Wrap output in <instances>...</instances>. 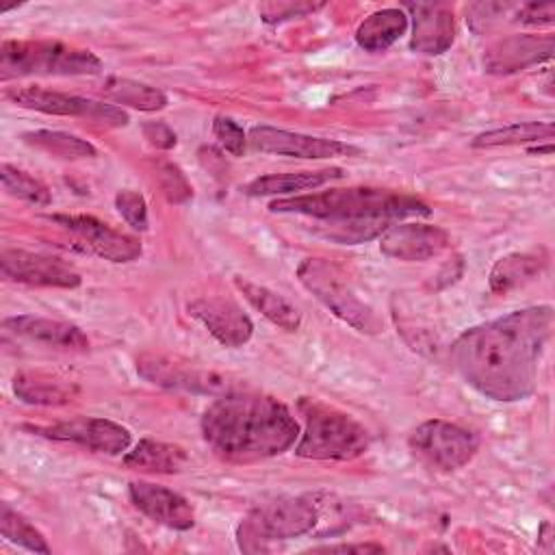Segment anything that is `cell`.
Segmentation results:
<instances>
[{
    "label": "cell",
    "instance_id": "6da1fadb",
    "mask_svg": "<svg viewBox=\"0 0 555 555\" xmlns=\"http://www.w3.org/2000/svg\"><path fill=\"white\" fill-rule=\"evenodd\" d=\"M553 325L555 312L548 304L473 325L451 343V366L492 401H522L538 386V369Z\"/></svg>",
    "mask_w": 555,
    "mask_h": 555
},
{
    "label": "cell",
    "instance_id": "7a4b0ae2",
    "mask_svg": "<svg viewBox=\"0 0 555 555\" xmlns=\"http://www.w3.org/2000/svg\"><path fill=\"white\" fill-rule=\"evenodd\" d=\"M202 436L217 457L249 464L288 451L299 438V423L275 397L238 388L206 408Z\"/></svg>",
    "mask_w": 555,
    "mask_h": 555
},
{
    "label": "cell",
    "instance_id": "3957f363",
    "mask_svg": "<svg viewBox=\"0 0 555 555\" xmlns=\"http://www.w3.org/2000/svg\"><path fill=\"white\" fill-rule=\"evenodd\" d=\"M269 210L304 215L314 221L382 219L388 223H395L408 217L431 215V208L418 197L388 191V189H373V186L327 189L319 193L280 197L269 204Z\"/></svg>",
    "mask_w": 555,
    "mask_h": 555
},
{
    "label": "cell",
    "instance_id": "277c9868",
    "mask_svg": "<svg viewBox=\"0 0 555 555\" xmlns=\"http://www.w3.org/2000/svg\"><path fill=\"white\" fill-rule=\"evenodd\" d=\"M297 410L304 418V431L295 447L299 457L349 462L366 453L369 431L347 412L312 397H301Z\"/></svg>",
    "mask_w": 555,
    "mask_h": 555
},
{
    "label": "cell",
    "instance_id": "5b68a950",
    "mask_svg": "<svg viewBox=\"0 0 555 555\" xmlns=\"http://www.w3.org/2000/svg\"><path fill=\"white\" fill-rule=\"evenodd\" d=\"M102 61L91 50L52 39H7L0 46V80L24 76H93Z\"/></svg>",
    "mask_w": 555,
    "mask_h": 555
},
{
    "label": "cell",
    "instance_id": "8992f818",
    "mask_svg": "<svg viewBox=\"0 0 555 555\" xmlns=\"http://www.w3.org/2000/svg\"><path fill=\"white\" fill-rule=\"evenodd\" d=\"M319 520V505L310 496H278L254 505L236 529L238 548L245 553L267 551L271 542L310 533Z\"/></svg>",
    "mask_w": 555,
    "mask_h": 555
},
{
    "label": "cell",
    "instance_id": "52a82bcc",
    "mask_svg": "<svg viewBox=\"0 0 555 555\" xmlns=\"http://www.w3.org/2000/svg\"><path fill=\"white\" fill-rule=\"evenodd\" d=\"M297 280L301 286L312 293L334 317L351 325L353 330L377 336L384 330L382 319L375 314V310L364 304L358 293L351 288L343 271L323 260V258H306L297 267Z\"/></svg>",
    "mask_w": 555,
    "mask_h": 555
},
{
    "label": "cell",
    "instance_id": "ba28073f",
    "mask_svg": "<svg viewBox=\"0 0 555 555\" xmlns=\"http://www.w3.org/2000/svg\"><path fill=\"white\" fill-rule=\"evenodd\" d=\"M412 455L431 470L451 473L466 466L479 451V436L457 423L431 418L408 438Z\"/></svg>",
    "mask_w": 555,
    "mask_h": 555
},
{
    "label": "cell",
    "instance_id": "9c48e42d",
    "mask_svg": "<svg viewBox=\"0 0 555 555\" xmlns=\"http://www.w3.org/2000/svg\"><path fill=\"white\" fill-rule=\"evenodd\" d=\"M4 95L20 108L46 113V115H59V117H82L93 124H102L108 128H121L128 124V113L108 102H98L82 95H69L63 91L43 89L37 85L26 87H9Z\"/></svg>",
    "mask_w": 555,
    "mask_h": 555
},
{
    "label": "cell",
    "instance_id": "30bf717a",
    "mask_svg": "<svg viewBox=\"0 0 555 555\" xmlns=\"http://www.w3.org/2000/svg\"><path fill=\"white\" fill-rule=\"evenodd\" d=\"M137 373L147 379L150 384L169 388V390H184L195 395H210L221 397L228 392H234L243 388L238 379L195 366L191 362H182L178 358L158 356V353H145L137 358Z\"/></svg>",
    "mask_w": 555,
    "mask_h": 555
},
{
    "label": "cell",
    "instance_id": "8fae6325",
    "mask_svg": "<svg viewBox=\"0 0 555 555\" xmlns=\"http://www.w3.org/2000/svg\"><path fill=\"white\" fill-rule=\"evenodd\" d=\"M48 221L67 230L82 251L108 262H132L141 256L139 238L124 234L91 215H50Z\"/></svg>",
    "mask_w": 555,
    "mask_h": 555
},
{
    "label": "cell",
    "instance_id": "7c38bea8",
    "mask_svg": "<svg viewBox=\"0 0 555 555\" xmlns=\"http://www.w3.org/2000/svg\"><path fill=\"white\" fill-rule=\"evenodd\" d=\"M26 429L50 440L74 442L106 455L126 453L132 442V436L124 425L111 418H100V416H78V418L61 421L54 425H30Z\"/></svg>",
    "mask_w": 555,
    "mask_h": 555
},
{
    "label": "cell",
    "instance_id": "4fadbf2b",
    "mask_svg": "<svg viewBox=\"0 0 555 555\" xmlns=\"http://www.w3.org/2000/svg\"><path fill=\"white\" fill-rule=\"evenodd\" d=\"M247 141L254 150L264 154H278V156H293V158H336V156H360L362 150L338 141V139H325V137H312L301 134L284 128L273 126H254L247 132Z\"/></svg>",
    "mask_w": 555,
    "mask_h": 555
},
{
    "label": "cell",
    "instance_id": "5bb4252c",
    "mask_svg": "<svg viewBox=\"0 0 555 555\" xmlns=\"http://www.w3.org/2000/svg\"><path fill=\"white\" fill-rule=\"evenodd\" d=\"M0 271L9 282L46 288H76L80 273L61 258L26 249H2Z\"/></svg>",
    "mask_w": 555,
    "mask_h": 555
},
{
    "label": "cell",
    "instance_id": "9a60e30c",
    "mask_svg": "<svg viewBox=\"0 0 555 555\" xmlns=\"http://www.w3.org/2000/svg\"><path fill=\"white\" fill-rule=\"evenodd\" d=\"M186 312L191 319L204 325V330L223 347L236 349L243 347L251 334H254V323L251 319L243 312V308L228 299V297H199L193 299L186 306Z\"/></svg>",
    "mask_w": 555,
    "mask_h": 555
},
{
    "label": "cell",
    "instance_id": "2e32d148",
    "mask_svg": "<svg viewBox=\"0 0 555 555\" xmlns=\"http://www.w3.org/2000/svg\"><path fill=\"white\" fill-rule=\"evenodd\" d=\"M449 232L429 223L395 221L379 236V249L401 262H421L440 256L449 247Z\"/></svg>",
    "mask_w": 555,
    "mask_h": 555
},
{
    "label": "cell",
    "instance_id": "e0dca14e",
    "mask_svg": "<svg viewBox=\"0 0 555 555\" xmlns=\"http://www.w3.org/2000/svg\"><path fill=\"white\" fill-rule=\"evenodd\" d=\"M553 48H555L553 35H533V33L509 35L486 48L483 69L496 76L516 74L551 59Z\"/></svg>",
    "mask_w": 555,
    "mask_h": 555
},
{
    "label": "cell",
    "instance_id": "ac0fdd59",
    "mask_svg": "<svg viewBox=\"0 0 555 555\" xmlns=\"http://www.w3.org/2000/svg\"><path fill=\"white\" fill-rule=\"evenodd\" d=\"M128 496L132 505L145 514L150 520L165 525L176 531H186L195 525L193 505L178 492L152 483V481H130Z\"/></svg>",
    "mask_w": 555,
    "mask_h": 555
},
{
    "label": "cell",
    "instance_id": "d6986e66",
    "mask_svg": "<svg viewBox=\"0 0 555 555\" xmlns=\"http://www.w3.org/2000/svg\"><path fill=\"white\" fill-rule=\"evenodd\" d=\"M405 9L412 15L410 48L414 52L436 56L451 48L455 39V22L447 4L412 2L405 4Z\"/></svg>",
    "mask_w": 555,
    "mask_h": 555
},
{
    "label": "cell",
    "instance_id": "ffe728a7",
    "mask_svg": "<svg viewBox=\"0 0 555 555\" xmlns=\"http://www.w3.org/2000/svg\"><path fill=\"white\" fill-rule=\"evenodd\" d=\"M2 330L20 336L24 340L46 345L61 351H87L89 338L87 334L67 321L37 317V314H17L2 321Z\"/></svg>",
    "mask_w": 555,
    "mask_h": 555
},
{
    "label": "cell",
    "instance_id": "44dd1931",
    "mask_svg": "<svg viewBox=\"0 0 555 555\" xmlns=\"http://www.w3.org/2000/svg\"><path fill=\"white\" fill-rule=\"evenodd\" d=\"M345 171L340 167H327L317 171H291V173H267L243 186V193L249 197L264 195H297L301 191L319 189L332 180H340Z\"/></svg>",
    "mask_w": 555,
    "mask_h": 555
},
{
    "label": "cell",
    "instance_id": "7402d4cb",
    "mask_svg": "<svg viewBox=\"0 0 555 555\" xmlns=\"http://www.w3.org/2000/svg\"><path fill=\"white\" fill-rule=\"evenodd\" d=\"M124 466L130 470L154 473V475H176L189 464V455L180 444L160 442L154 438H141L132 451L124 453Z\"/></svg>",
    "mask_w": 555,
    "mask_h": 555
},
{
    "label": "cell",
    "instance_id": "603a6c76",
    "mask_svg": "<svg viewBox=\"0 0 555 555\" xmlns=\"http://www.w3.org/2000/svg\"><path fill=\"white\" fill-rule=\"evenodd\" d=\"M13 392L28 405H67L78 395V386L41 371H20L13 377Z\"/></svg>",
    "mask_w": 555,
    "mask_h": 555
},
{
    "label": "cell",
    "instance_id": "cb8c5ba5",
    "mask_svg": "<svg viewBox=\"0 0 555 555\" xmlns=\"http://www.w3.org/2000/svg\"><path fill=\"white\" fill-rule=\"evenodd\" d=\"M546 267V256L542 251H514L494 262L488 275L490 291L496 295H507L529 282H533Z\"/></svg>",
    "mask_w": 555,
    "mask_h": 555
},
{
    "label": "cell",
    "instance_id": "d4e9b609",
    "mask_svg": "<svg viewBox=\"0 0 555 555\" xmlns=\"http://www.w3.org/2000/svg\"><path fill=\"white\" fill-rule=\"evenodd\" d=\"M234 286L273 325H278V327H282L286 332H297L299 330L301 314H299V310L288 299H284L275 291H271L267 286H260V284L243 278V275H234Z\"/></svg>",
    "mask_w": 555,
    "mask_h": 555
},
{
    "label": "cell",
    "instance_id": "484cf974",
    "mask_svg": "<svg viewBox=\"0 0 555 555\" xmlns=\"http://www.w3.org/2000/svg\"><path fill=\"white\" fill-rule=\"evenodd\" d=\"M408 28V15L403 9H379L364 17L356 28V43L366 52L388 50Z\"/></svg>",
    "mask_w": 555,
    "mask_h": 555
},
{
    "label": "cell",
    "instance_id": "4316f807",
    "mask_svg": "<svg viewBox=\"0 0 555 555\" xmlns=\"http://www.w3.org/2000/svg\"><path fill=\"white\" fill-rule=\"evenodd\" d=\"M100 91L104 98H108L115 104L132 106V108L145 111V113L163 111L169 102L167 93L163 89L145 85V82H137L130 78H119V76L104 78Z\"/></svg>",
    "mask_w": 555,
    "mask_h": 555
},
{
    "label": "cell",
    "instance_id": "83f0119b",
    "mask_svg": "<svg viewBox=\"0 0 555 555\" xmlns=\"http://www.w3.org/2000/svg\"><path fill=\"white\" fill-rule=\"evenodd\" d=\"M555 126L551 121H516L503 128L486 130L475 134L470 141L473 147H501V145H522V143H540L551 141Z\"/></svg>",
    "mask_w": 555,
    "mask_h": 555
},
{
    "label": "cell",
    "instance_id": "f1b7e54d",
    "mask_svg": "<svg viewBox=\"0 0 555 555\" xmlns=\"http://www.w3.org/2000/svg\"><path fill=\"white\" fill-rule=\"evenodd\" d=\"M24 143L59 156V158H93L98 156V150L87 141L80 139L76 134L69 132H61V130H30L22 134Z\"/></svg>",
    "mask_w": 555,
    "mask_h": 555
},
{
    "label": "cell",
    "instance_id": "f546056e",
    "mask_svg": "<svg viewBox=\"0 0 555 555\" xmlns=\"http://www.w3.org/2000/svg\"><path fill=\"white\" fill-rule=\"evenodd\" d=\"M0 533L4 540L33 551V553H50V544L46 542L43 533L20 512H15L9 503L0 505Z\"/></svg>",
    "mask_w": 555,
    "mask_h": 555
},
{
    "label": "cell",
    "instance_id": "4dcf8cb0",
    "mask_svg": "<svg viewBox=\"0 0 555 555\" xmlns=\"http://www.w3.org/2000/svg\"><path fill=\"white\" fill-rule=\"evenodd\" d=\"M0 180H2V189L22 202H28L35 206H48L52 202V193L41 180H37L35 176L9 163L0 165Z\"/></svg>",
    "mask_w": 555,
    "mask_h": 555
},
{
    "label": "cell",
    "instance_id": "1f68e13d",
    "mask_svg": "<svg viewBox=\"0 0 555 555\" xmlns=\"http://www.w3.org/2000/svg\"><path fill=\"white\" fill-rule=\"evenodd\" d=\"M154 178H156L163 195L171 204H184L193 197V186H191L189 178L184 176V171L176 163L158 160L156 169H154Z\"/></svg>",
    "mask_w": 555,
    "mask_h": 555
},
{
    "label": "cell",
    "instance_id": "d6a6232c",
    "mask_svg": "<svg viewBox=\"0 0 555 555\" xmlns=\"http://www.w3.org/2000/svg\"><path fill=\"white\" fill-rule=\"evenodd\" d=\"M115 208L117 212L126 219V223L139 232H145L150 221H147V204L143 195L130 189H121L115 195Z\"/></svg>",
    "mask_w": 555,
    "mask_h": 555
},
{
    "label": "cell",
    "instance_id": "836d02e7",
    "mask_svg": "<svg viewBox=\"0 0 555 555\" xmlns=\"http://www.w3.org/2000/svg\"><path fill=\"white\" fill-rule=\"evenodd\" d=\"M325 4L323 2H264L258 7V13H260V20L264 24H282V22H288L293 17H304L308 13H314L319 9H323Z\"/></svg>",
    "mask_w": 555,
    "mask_h": 555
},
{
    "label": "cell",
    "instance_id": "e575fe53",
    "mask_svg": "<svg viewBox=\"0 0 555 555\" xmlns=\"http://www.w3.org/2000/svg\"><path fill=\"white\" fill-rule=\"evenodd\" d=\"M212 134L217 143L232 156H243L245 145H247V134L241 124H236L232 117L217 115L212 119Z\"/></svg>",
    "mask_w": 555,
    "mask_h": 555
},
{
    "label": "cell",
    "instance_id": "d590c367",
    "mask_svg": "<svg viewBox=\"0 0 555 555\" xmlns=\"http://www.w3.org/2000/svg\"><path fill=\"white\" fill-rule=\"evenodd\" d=\"M518 24H527V26H544V24H553L555 20V2H527L520 4L514 17Z\"/></svg>",
    "mask_w": 555,
    "mask_h": 555
},
{
    "label": "cell",
    "instance_id": "8d00e7d4",
    "mask_svg": "<svg viewBox=\"0 0 555 555\" xmlns=\"http://www.w3.org/2000/svg\"><path fill=\"white\" fill-rule=\"evenodd\" d=\"M141 130H143V137L147 139V143L158 150H171L178 141L176 132L163 121H145L141 126Z\"/></svg>",
    "mask_w": 555,
    "mask_h": 555
},
{
    "label": "cell",
    "instance_id": "74e56055",
    "mask_svg": "<svg viewBox=\"0 0 555 555\" xmlns=\"http://www.w3.org/2000/svg\"><path fill=\"white\" fill-rule=\"evenodd\" d=\"M312 551H321V553H382L384 546H379V544H327V546H317Z\"/></svg>",
    "mask_w": 555,
    "mask_h": 555
},
{
    "label": "cell",
    "instance_id": "f35d334b",
    "mask_svg": "<svg viewBox=\"0 0 555 555\" xmlns=\"http://www.w3.org/2000/svg\"><path fill=\"white\" fill-rule=\"evenodd\" d=\"M529 152H531V154H551V152H553V145H551V141H548L544 147L538 145V147H531Z\"/></svg>",
    "mask_w": 555,
    "mask_h": 555
}]
</instances>
